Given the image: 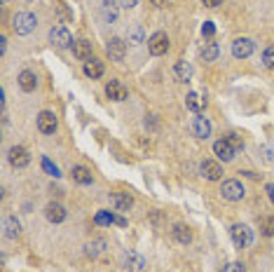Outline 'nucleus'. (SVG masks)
<instances>
[{
	"label": "nucleus",
	"mask_w": 274,
	"mask_h": 272,
	"mask_svg": "<svg viewBox=\"0 0 274 272\" xmlns=\"http://www.w3.org/2000/svg\"><path fill=\"white\" fill-rule=\"evenodd\" d=\"M36 26H38L36 14H31V12H17V14H14L12 28H14L17 36H28V33L36 31Z\"/></svg>",
	"instance_id": "obj_1"
},
{
	"label": "nucleus",
	"mask_w": 274,
	"mask_h": 272,
	"mask_svg": "<svg viewBox=\"0 0 274 272\" xmlns=\"http://www.w3.org/2000/svg\"><path fill=\"white\" fill-rule=\"evenodd\" d=\"M221 195H223V200H228V202H239V200H244L246 190H244L241 181H237V179H230V181H223Z\"/></svg>",
	"instance_id": "obj_2"
},
{
	"label": "nucleus",
	"mask_w": 274,
	"mask_h": 272,
	"mask_svg": "<svg viewBox=\"0 0 274 272\" xmlns=\"http://www.w3.org/2000/svg\"><path fill=\"white\" fill-rule=\"evenodd\" d=\"M49 43H52L54 47H59V49H66V47H73V36L71 31L66 26H54L49 28Z\"/></svg>",
	"instance_id": "obj_3"
},
{
	"label": "nucleus",
	"mask_w": 274,
	"mask_h": 272,
	"mask_svg": "<svg viewBox=\"0 0 274 272\" xmlns=\"http://www.w3.org/2000/svg\"><path fill=\"white\" fill-rule=\"evenodd\" d=\"M230 237L237 249H246V246H251V242H253V235H251V230H248L244 223H234V226L230 227Z\"/></svg>",
	"instance_id": "obj_4"
},
{
	"label": "nucleus",
	"mask_w": 274,
	"mask_h": 272,
	"mask_svg": "<svg viewBox=\"0 0 274 272\" xmlns=\"http://www.w3.org/2000/svg\"><path fill=\"white\" fill-rule=\"evenodd\" d=\"M213 155L223 160V162H232L234 160V155H237V148L232 145L230 138H218L216 143H213Z\"/></svg>",
	"instance_id": "obj_5"
},
{
	"label": "nucleus",
	"mask_w": 274,
	"mask_h": 272,
	"mask_svg": "<svg viewBox=\"0 0 274 272\" xmlns=\"http://www.w3.org/2000/svg\"><path fill=\"white\" fill-rule=\"evenodd\" d=\"M7 160L14 169H24V167H28V162H31V155H28V150L24 145H12L7 150Z\"/></svg>",
	"instance_id": "obj_6"
},
{
	"label": "nucleus",
	"mask_w": 274,
	"mask_h": 272,
	"mask_svg": "<svg viewBox=\"0 0 274 272\" xmlns=\"http://www.w3.org/2000/svg\"><path fill=\"white\" fill-rule=\"evenodd\" d=\"M148 49H150L152 56L167 54V52H169V38H167V33H162V31L152 33V36L148 38Z\"/></svg>",
	"instance_id": "obj_7"
},
{
	"label": "nucleus",
	"mask_w": 274,
	"mask_h": 272,
	"mask_svg": "<svg viewBox=\"0 0 274 272\" xmlns=\"http://www.w3.org/2000/svg\"><path fill=\"white\" fill-rule=\"evenodd\" d=\"M253 49H256V43L251 38H237L232 43V56L234 59H248L253 54Z\"/></svg>",
	"instance_id": "obj_8"
},
{
	"label": "nucleus",
	"mask_w": 274,
	"mask_h": 272,
	"mask_svg": "<svg viewBox=\"0 0 274 272\" xmlns=\"http://www.w3.org/2000/svg\"><path fill=\"white\" fill-rule=\"evenodd\" d=\"M106 52L113 61H122L124 54H127V43H124L122 38H110L106 45Z\"/></svg>",
	"instance_id": "obj_9"
},
{
	"label": "nucleus",
	"mask_w": 274,
	"mask_h": 272,
	"mask_svg": "<svg viewBox=\"0 0 274 272\" xmlns=\"http://www.w3.org/2000/svg\"><path fill=\"white\" fill-rule=\"evenodd\" d=\"M56 115H54L52 110H43L40 115H38V129L43 132V134H54L56 132Z\"/></svg>",
	"instance_id": "obj_10"
},
{
	"label": "nucleus",
	"mask_w": 274,
	"mask_h": 272,
	"mask_svg": "<svg viewBox=\"0 0 274 272\" xmlns=\"http://www.w3.org/2000/svg\"><path fill=\"white\" fill-rule=\"evenodd\" d=\"M199 172H202V176L206 181H218V179H223V167L218 162H213V160H204Z\"/></svg>",
	"instance_id": "obj_11"
},
{
	"label": "nucleus",
	"mask_w": 274,
	"mask_h": 272,
	"mask_svg": "<svg viewBox=\"0 0 274 272\" xmlns=\"http://www.w3.org/2000/svg\"><path fill=\"white\" fill-rule=\"evenodd\" d=\"M45 216L49 223H63L66 221V209L59 204V202H49L47 207H45Z\"/></svg>",
	"instance_id": "obj_12"
},
{
	"label": "nucleus",
	"mask_w": 274,
	"mask_h": 272,
	"mask_svg": "<svg viewBox=\"0 0 274 272\" xmlns=\"http://www.w3.org/2000/svg\"><path fill=\"white\" fill-rule=\"evenodd\" d=\"M106 96L110 101H124L127 99V87L120 80H110L106 85Z\"/></svg>",
	"instance_id": "obj_13"
},
{
	"label": "nucleus",
	"mask_w": 274,
	"mask_h": 272,
	"mask_svg": "<svg viewBox=\"0 0 274 272\" xmlns=\"http://www.w3.org/2000/svg\"><path fill=\"white\" fill-rule=\"evenodd\" d=\"M110 204L115 207V211H129L134 207V200L127 192H113L110 195Z\"/></svg>",
	"instance_id": "obj_14"
},
{
	"label": "nucleus",
	"mask_w": 274,
	"mask_h": 272,
	"mask_svg": "<svg viewBox=\"0 0 274 272\" xmlns=\"http://www.w3.org/2000/svg\"><path fill=\"white\" fill-rule=\"evenodd\" d=\"M96 221L98 226H110V223H115V226H127V218H122V216H115V214H110V211H98L96 214Z\"/></svg>",
	"instance_id": "obj_15"
},
{
	"label": "nucleus",
	"mask_w": 274,
	"mask_h": 272,
	"mask_svg": "<svg viewBox=\"0 0 274 272\" xmlns=\"http://www.w3.org/2000/svg\"><path fill=\"white\" fill-rule=\"evenodd\" d=\"M73 54L78 56L80 61H89V59H91V43H87V40H75V43H73Z\"/></svg>",
	"instance_id": "obj_16"
},
{
	"label": "nucleus",
	"mask_w": 274,
	"mask_h": 272,
	"mask_svg": "<svg viewBox=\"0 0 274 272\" xmlns=\"http://www.w3.org/2000/svg\"><path fill=\"white\" fill-rule=\"evenodd\" d=\"M117 14H120V9H117V5L113 0H103L101 2V17H103V21L113 24V21H117Z\"/></svg>",
	"instance_id": "obj_17"
},
{
	"label": "nucleus",
	"mask_w": 274,
	"mask_h": 272,
	"mask_svg": "<svg viewBox=\"0 0 274 272\" xmlns=\"http://www.w3.org/2000/svg\"><path fill=\"white\" fill-rule=\"evenodd\" d=\"M171 235H174V239H176L178 244H190V242H192V230H190L187 226H183V223L174 226Z\"/></svg>",
	"instance_id": "obj_18"
},
{
	"label": "nucleus",
	"mask_w": 274,
	"mask_h": 272,
	"mask_svg": "<svg viewBox=\"0 0 274 272\" xmlns=\"http://www.w3.org/2000/svg\"><path fill=\"white\" fill-rule=\"evenodd\" d=\"M19 87L24 91H33L38 87V78L33 71H21L19 73Z\"/></svg>",
	"instance_id": "obj_19"
},
{
	"label": "nucleus",
	"mask_w": 274,
	"mask_h": 272,
	"mask_svg": "<svg viewBox=\"0 0 274 272\" xmlns=\"http://www.w3.org/2000/svg\"><path fill=\"white\" fill-rule=\"evenodd\" d=\"M192 132H195L197 138H209L211 136V122L206 118H195V125H192Z\"/></svg>",
	"instance_id": "obj_20"
},
{
	"label": "nucleus",
	"mask_w": 274,
	"mask_h": 272,
	"mask_svg": "<svg viewBox=\"0 0 274 272\" xmlns=\"http://www.w3.org/2000/svg\"><path fill=\"white\" fill-rule=\"evenodd\" d=\"M73 181L80 183V185H91V181H94V176H91V172H89L87 167H73Z\"/></svg>",
	"instance_id": "obj_21"
},
{
	"label": "nucleus",
	"mask_w": 274,
	"mask_h": 272,
	"mask_svg": "<svg viewBox=\"0 0 274 272\" xmlns=\"http://www.w3.org/2000/svg\"><path fill=\"white\" fill-rule=\"evenodd\" d=\"M82 71H85V75H87V78L96 80V78H101V75H103V64H101V61H96V59H89V61H85Z\"/></svg>",
	"instance_id": "obj_22"
},
{
	"label": "nucleus",
	"mask_w": 274,
	"mask_h": 272,
	"mask_svg": "<svg viewBox=\"0 0 274 272\" xmlns=\"http://www.w3.org/2000/svg\"><path fill=\"white\" fill-rule=\"evenodd\" d=\"M199 54H202L204 61H209V64H211V61L218 59L221 47H218V43H211V40H209V43H204V45H202V52H199Z\"/></svg>",
	"instance_id": "obj_23"
},
{
	"label": "nucleus",
	"mask_w": 274,
	"mask_h": 272,
	"mask_svg": "<svg viewBox=\"0 0 274 272\" xmlns=\"http://www.w3.org/2000/svg\"><path fill=\"white\" fill-rule=\"evenodd\" d=\"M2 230H5V235L7 237H19V232H21V223L17 221V216H7L5 221H2Z\"/></svg>",
	"instance_id": "obj_24"
},
{
	"label": "nucleus",
	"mask_w": 274,
	"mask_h": 272,
	"mask_svg": "<svg viewBox=\"0 0 274 272\" xmlns=\"http://www.w3.org/2000/svg\"><path fill=\"white\" fill-rule=\"evenodd\" d=\"M174 73H176V78L181 82H190V78H192V66L187 64V61H176Z\"/></svg>",
	"instance_id": "obj_25"
},
{
	"label": "nucleus",
	"mask_w": 274,
	"mask_h": 272,
	"mask_svg": "<svg viewBox=\"0 0 274 272\" xmlns=\"http://www.w3.org/2000/svg\"><path fill=\"white\" fill-rule=\"evenodd\" d=\"M143 38H145V31H143L141 24H132L129 31H127V40L132 45H138V43H143Z\"/></svg>",
	"instance_id": "obj_26"
},
{
	"label": "nucleus",
	"mask_w": 274,
	"mask_h": 272,
	"mask_svg": "<svg viewBox=\"0 0 274 272\" xmlns=\"http://www.w3.org/2000/svg\"><path fill=\"white\" fill-rule=\"evenodd\" d=\"M124 263H127V268H132V270H143L145 268V258L129 251V254H124Z\"/></svg>",
	"instance_id": "obj_27"
},
{
	"label": "nucleus",
	"mask_w": 274,
	"mask_h": 272,
	"mask_svg": "<svg viewBox=\"0 0 274 272\" xmlns=\"http://www.w3.org/2000/svg\"><path fill=\"white\" fill-rule=\"evenodd\" d=\"M185 106H187V110H192V113H202L204 99H199V94H195V91H190L185 96Z\"/></svg>",
	"instance_id": "obj_28"
},
{
	"label": "nucleus",
	"mask_w": 274,
	"mask_h": 272,
	"mask_svg": "<svg viewBox=\"0 0 274 272\" xmlns=\"http://www.w3.org/2000/svg\"><path fill=\"white\" fill-rule=\"evenodd\" d=\"M103 249H106V242H103V239H96V242H89V244L85 246V254H87L89 258H96L98 254H103Z\"/></svg>",
	"instance_id": "obj_29"
},
{
	"label": "nucleus",
	"mask_w": 274,
	"mask_h": 272,
	"mask_svg": "<svg viewBox=\"0 0 274 272\" xmlns=\"http://www.w3.org/2000/svg\"><path fill=\"white\" fill-rule=\"evenodd\" d=\"M263 66L270 68V71H274V45H270L265 52H263Z\"/></svg>",
	"instance_id": "obj_30"
},
{
	"label": "nucleus",
	"mask_w": 274,
	"mask_h": 272,
	"mask_svg": "<svg viewBox=\"0 0 274 272\" xmlns=\"http://www.w3.org/2000/svg\"><path fill=\"white\" fill-rule=\"evenodd\" d=\"M260 230L265 237H272L274 235V218H263L260 221Z\"/></svg>",
	"instance_id": "obj_31"
},
{
	"label": "nucleus",
	"mask_w": 274,
	"mask_h": 272,
	"mask_svg": "<svg viewBox=\"0 0 274 272\" xmlns=\"http://www.w3.org/2000/svg\"><path fill=\"white\" fill-rule=\"evenodd\" d=\"M223 272H244V265L241 263H228L223 268Z\"/></svg>",
	"instance_id": "obj_32"
},
{
	"label": "nucleus",
	"mask_w": 274,
	"mask_h": 272,
	"mask_svg": "<svg viewBox=\"0 0 274 272\" xmlns=\"http://www.w3.org/2000/svg\"><path fill=\"white\" fill-rule=\"evenodd\" d=\"M202 33H204V36H206V38H211L213 33H216V26H213L211 21H206V24H204V26H202Z\"/></svg>",
	"instance_id": "obj_33"
},
{
	"label": "nucleus",
	"mask_w": 274,
	"mask_h": 272,
	"mask_svg": "<svg viewBox=\"0 0 274 272\" xmlns=\"http://www.w3.org/2000/svg\"><path fill=\"white\" fill-rule=\"evenodd\" d=\"M43 167H45V169H47V172H49V174H52V176H59V169H56V167H54V164L49 162L47 157H45V160H43Z\"/></svg>",
	"instance_id": "obj_34"
},
{
	"label": "nucleus",
	"mask_w": 274,
	"mask_h": 272,
	"mask_svg": "<svg viewBox=\"0 0 274 272\" xmlns=\"http://www.w3.org/2000/svg\"><path fill=\"white\" fill-rule=\"evenodd\" d=\"M228 138H230V141H232V145H234V148H237V150H241V148H244V141H241V138H239V136L230 134V136H228Z\"/></svg>",
	"instance_id": "obj_35"
},
{
	"label": "nucleus",
	"mask_w": 274,
	"mask_h": 272,
	"mask_svg": "<svg viewBox=\"0 0 274 272\" xmlns=\"http://www.w3.org/2000/svg\"><path fill=\"white\" fill-rule=\"evenodd\" d=\"M120 5H122L124 9H132V7H136V5H138V0H120Z\"/></svg>",
	"instance_id": "obj_36"
},
{
	"label": "nucleus",
	"mask_w": 274,
	"mask_h": 272,
	"mask_svg": "<svg viewBox=\"0 0 274 272\" xmlns=\"http://www.w3.org/2000/svg\"><path fill=\"white\" fill-rule=\"evenodd\" d=\"M206 7H218V5H223V0H202Z\"/></svg>",
	"instance_id": "obj_37"
},
{
	"label": "nucleus",
	"mask_w": 274,
	"mask_h": 272,
	"mask_svg": "<svg viewBox=\"0 0 274 272\" xmlns=\"http://www.w3.org/2000/svg\"><path fill=\"white\" fill-rule=\"evenodd\" d=\"M265 190H267V195H270V202L274 204V183H270V185H267Z\"/></svg>",
	"instance_id": "obj_38"
},
{
	"label": "nucleus",
	"mask_w": 274,
	"mask_h": 272,
	"mask_svg": "<svg viewBox=\"0 0 274 272\" xmlns=\"http://www.w3.org/2000/svg\"><path fill=\"white\" fill-rule=\"evenodd\" d=\"M5 49H7V38L2 36V38H0V52L5 54Z\"/></svg>",
	"instance_id": "obj_39"
},
{
	"label": "nucleus",
	"mask_w": 274,
	"mask_h": 272,
	"mask_svg": "<svg viewBox=\"0 0 274 272\" xmlns=\"http://www.w3.org/2000/svg\"><path fill=\"white\" fill-rule=\"evenodd\" d=\"M152 5H155V7H164V5H167L169 0H150Z\"/></svg>",
	"instance_id": "obj_40"
},
{
	"label": "nucleus",
	"mask_w": 274,
	"mask_h": 272,
	"mask_svg": "<svg viewBox=\"0 0 274 272\" xmlns=\"http://www.w3.org/2000/svg\"><path fill=\"white\" fill-rule=\"evenodd\" d=\"M2 2H7V0H2Z\"/></svg>",
	"instance_id": "obj_41"
}]
</instances>
